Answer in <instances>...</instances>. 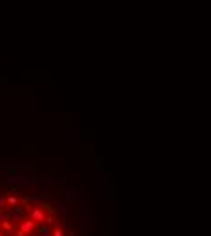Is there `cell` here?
Masks as SVG:
<instances>
[{"label":"cell","instance_id":"cell-5","mask_svg":"<svg viewBox=\"0 0 211 236\" xmlns=\"http://www.w3.org/2000/svg\"><path fill=\"white\" fill-rule=\"evenodd\" d=\"M9 220V209H0V223Z\"/></svg>","mask_w":211,"mask_h":236},{"label":"cell","instance_id":"cell-6","mask_svg":"<svg viewBox=\"0 0 211 236\" xmlns=\"http://www.w3.org/2000/svg\"><path fill=\"white\" fill-rule=\"evenodd\" d=\"M0 225H2V229H4L6 233H11V231H13V223H11V220H7V222H2Z\"/></svg>","mask_w":211,"mask_h":236},{"label":"cell","instance_id":"cell-8","mask_svg":"<svg viewBox=\"0 0 211 236\" xmlns=\"http://www.w3.org/2000/svg\"><path fill=\"white\" fill-rule=\"evenodd\" d=\"M51 236H64V233H62V229H60V223H58V222H55V231L51 233Z\"/></svg>","mask_w":211,"mask_h":236},{"label":"cell","instance_id":"cell-4","mask_svg":"<svg viewBox=\"0 0 211 236\" xmlns=\"http://www.w3.org/2000/svg\"><path fill=\"white\" fill-rule=\"evenodd\" d=\"M6 203L13 209V207H18V203H20V200L15 195H9V196H6Z\"/></svg>","mask_w":211,"mask_h":236},{"label":"cell","instance_id":"cell-7","mask_svg":"<svg viewBox=\"0 0 211 236\" xmlns=\"http://www.w3.org/2000/svg\"><path fill=\"white\" fill-rule=\"evenodd\" d=\"M39 233H40V236H51V231H49V227H47V225H40Z\"/></svg>","mask_w":211,"mask_h":236},{"label":"cell","instance_id":"cell-12","mask_svg":"<svg viewBox=\"0 0 211 236\" xmlns=\"http://www.w3.org/2000/svg\"><path fill=\"white\" fill-rule=\"evenodd\" d=\"M66 236H75V233H67Z\"/></svg>","mask_w":211,"mask_h":236},{"label":"cell","instance_id":"cell-2","mask_svg":"<svg viewBox=\"0 0 211 236\" xmlns=\"http://www.w3.org/2000/svg\"><path fill=\"white\" fill-rule=\"evenodd\" d=\"M33 229H35V222L29 218V220H22L20 222V231L24 233V234H31L33 233Z\"/></svg>","mask_w":211,"mask_h":236},{"label":"cell","instance_id":"cell-3","mask_svg":"<svg viewBox=\"0 0 211 236\" xmlns=\"http://www.w3.org/2000/svg\"><path fill=\"white\" fill-rule=\"evenodd\" d=\"M22 218V207H13L11 211H9V220H13V222H17Z\"/></svg>","mask_w":211,"mask_h":236},{"label":"cell","instance_id":"cell-11","mask_svg":"<svg viewBox=\"0 0 211 236\" xmlns=\"http://www.w3.org/2000/svg\"><path fill=\"white\" fill-rule=\"evenodd\" d=\"M15 236H26V234H24V233H22V231L18 229V231H17V234H15Z\"/></svg>","mask_w":211,"mask_h":236},{"label":"cell","instance_id":"cell-10","mask_svg":"<svg viewBox=\"0 0 211 236\" xmlns=\"http://www.w3.org/2000/svg\"><path fill=\"white\" fill-rule=\"evenodd\" d=\"M6 196H0V209H6Z\"/></svg>","mask_w":211,"mask_h":236},{"label":"cell","instance_id":"cell-9","mask_svg":"<svg viewBox=\"0 0 211 236\" xmlns=\"http://www.w3.org/2000/svg\"><path fill=\"white\" fill-rule=\"evenodd\" d=\"M44 222H46L47 225H51V223H55V216H51V214H49V216H46V220H44Z\"/></svg>","mask_w":211,"mask_h":236},{"label":"cell","instance_id":"cell-1","mask_svg":"<svg viewBox=\"0 0 211 236\" xmlns=\"http://www.w3.org/2000/svg\"><path fill=\"white\" fill-rule=\"evenodd\" d=\"M29 214H31V220L37 223H42L44 220H46V213L42 211V207H39V205H33V207H29Z\"/></svg>","mask_w":211,"mask_h":236}]
</instances>
